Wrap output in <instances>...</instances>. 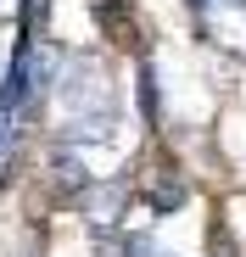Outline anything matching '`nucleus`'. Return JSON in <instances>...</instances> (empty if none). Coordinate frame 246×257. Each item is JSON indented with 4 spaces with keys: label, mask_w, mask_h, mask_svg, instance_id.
<instances>
[{
    "label": "nucleus",
    "mask_w": 246,
    "mask_h": 257,
    "mask_svg": "<svg viewBox=\"0 0 246 257\" xmlns=\"http://www.w3.org/2000/svg\"><path fill=\"white\" fill-rule=\"evenodd\" d=\"M51 84V51H45V12L39 0H28V23L17 34V51H12V67H6V84H0V174L12 168L17 146H23V128L39 106Z\"/></svg>",
    "instance_id": "obj_1"
},
{
    "label": "nucleus",
    "mask_w": 246,
    "mask_h": 257,
    "mask_svg": "<svg viewBox=\"0 0 246 257\" xmlns=\"http://www.w3.org/2000/svg\"><path fill=\"white\" fill-rule=\"evenodd\" d=\"M62 135L67 140H106L112 135V117H117V90H112V73L95 56H73L62 67Z\"/></svg>",
    "instance_id": "obj_2"
},
{
    "label": "nucleus",
    "mask_w": 246,
    "mask_h": 257,
    "mask_svg": "<svg viewBox=\"0 0 246 257\" xmlns=\"http://www.w3.org/2000/svg\"><path fill=\"white\" fill-rule=\"evenodd\" d=\"M201 39L229 56H246V0H190Z\"/></svg>",
    "instance_id": "obj_3"
},
{
    "label": "nucleus",
    "mask_w": 246,
    "mask_h": 257,
    "mask_svg": "<svg viewBox=\"0 0 246 257\" xmlns=\"http://www.w3.org/2000/svg\"><path fill=\"white\" fill-rule=\"evenodd\" d=\"M123 257H168V251H157V240H146V235H135L129 246H123Z\"/></svg>",
    "instance_id": "obj_4"
},
{
    "label": "nucleus",
    "mask_w": 246,
    "mask_h": 257,
    "mask_svg": "<svg viewBox=\"0 0 246 257\" xmlns=\"http://www.w3.org/2000/svg\"><path fill=\"white\" fill-rule=\"evenodd\" d=\"M28 257H39V251H28Z\"/></svg>",
    "instance_id": "obj_5"
}]
</instances>
